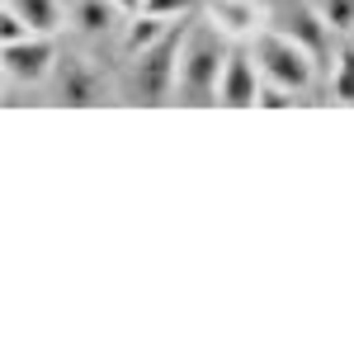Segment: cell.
I'll return each instance as SVG.
<instances>
[{
	"instance_id": "cell-1",
	"label": "cell",
	"mask_w": 354,
	"mask_h": 354,
	"mask_svg": "<svg viewBox=\"0 0 354 354\" xmlns=\"http://www.w3.org/2000/svg\"><path fill=\"white\" fill-rule=\"evenodd\" d=\"M232 57V38L222 33L213 19L194 15L185 24V43H180V76H175V95L185 104H218V85Z\"/></svg>"
},
{
	"instance_id": "cell-2",
	"label": "cell",
	"mask_w": 354,
	"mask_h": 354,
	"mask_svg": "<svg viewBox=\"0 0 354 354\" xmlns=\"http://www.w3.org/2000/svg\"><path fill=\"white\" fill-rule=\"evenodd\" d=\"M250 57H255V66H260V81L270 85H283V90H293L302 95L307 85L317 81V57L302 48L298 38H288L283 28H260L255 38H250Z\"/></svg>"
},
{
	"instance_id": "cell-3",
	"label": "cell",
	"mask_w": 354,
	"mask_h": 354,
	"mask_svg": "<svg viewBox=\"0 0 354 354\" xmlns=\"http://www.w3.org/2000/svg\"><path fill=\"white\" fill-rule=\"evenodd\" d=\"M194 19V15H189ZM185 19V24H189ZM185 24H175L161 43H151L147 53L133 57V95L137 104H165L175 95V76H180V43H185Z\"/></svg>"
},
{
	"instance_id": "cell-4",
	"label": "cell",
	"mask_w": 354,
	"mask_h": 354,
	"mask_svg": "<svg viewBox=\"0 0 354 354\" xmlns=\"http://www.w3.org/2000/svg\"><path fill=\"white\" fill-rule=\"evenodd\" d=\"M57 43L53 33H28L19 43H5L0 48V62H5V76L15 85H43L57 66Z\"/></svg>"
},
{
	"instance_id": "cell-5",
	"label": "cell",
	"mask_w": 354,
	"mask_h": 354,
	"mask_svg": "<svg viewBox=\"0 0 354 354\" xmlns=\"http://www.w3.org/2000/svg\"><path fill=\"white\" fill-rule=\"evenodd\" d=\"M53 81H57V100H62V104H71V109H95V104H104V100H109L104 76H100L85 57H76V53L57 57Z\"/></svg>"
},
{
	"instance_id": "cell-6",
	"label": "cell",
	"mask_w": 354,
	"mask_h": 354,
	"mask_svg": "<svg viewBox=\"0 0 354 354\" xmlns=\"http://www.w3.org/2000/svg\"><path fill=\"white\" fill-rule=\"evenodd\" d=\"M270 24L283 28L288 38H298L302 48L317 57V66H330L326 57H330V33H335V28L322 19L317 5H293V10H283V15H270Z\"/></svg>"
},
{
	"instance_id": "cell-7",
	"label": "cell",
	"mask_w": 354,
	"mask_h": 354,
	"mask_svg": "<svg viewBox=\"0 0 354 354\" xmlns=\"http://www.w3.org/2000/svg\"><path fill=\"white\" fill-rule=\"evenodd\" d=\"M260 85L265 81H260V66H255L250 48H232L222 85H218V104H227V109H255L260 104Z\"/></svg>"
},
{
	"instance_id": "cell-8",
	"label": "cell",
	"mask_w": 354,
	"mask_h": 354,
	"mask_svg": "<svg viewBox=\"0 0 354 354\" xmlns=\"http://www.w3.org/2000/svg\"><path fill=\"white\" fill-rule=\"evenodd\" d=\"M203 10L227 38H255L260 28H270L265 0H203Z\"/></svg>"
},
{
	"instance_id": "cell-9",
	"label": "cell",
	"mask_w": 354,
	"mask_h": 354,
	"mask_svg": "<svg viewBox=\"0 0 354 354\" xmlns=\"http://www.w3.org/2000/svg\"><path fill=\"white\" fill-rule=\"evenodd\" d=\"M118 5L113 0H66V19H71V28L76 33H85V38H104V33H113L118 28Z\"/></svg>"
},
{
	"instance_id": "cell-10",
	"label": "cell",
	"mask_w": 354,
	"mask_h": 354,
	"mask_svg": "<svg viewBox=\"0 0 354 354\" xmlns=\"http://www.w3.org/2000/svg\"><path fill=\"white\" fill-rule=\"evenodd\" d=\"M175 24H185V19H161V15H151V10H142V15H128V33H123V48L128 53H147L151 43H161L165 33Z\"/></svg>"
},
{
	"instance_id": "cell-11",
	"label": "cell",
	"mask_w": 354,
	"mask_h": 354,
	"mask_svg": "<svg viewBox=\"0 0 354 354\" xmlns=\"http://www.w3.org/2000/svg\"><path fill=\"white\" fill-rule=\"evenodd\" d=\"M5 10H15L33 33H57L66 19V5L62 0H5Z\"/></svg>"
},
{
	"instance_id": "cell-12",
	"label": "cell",
	"mask_w": 354,
	"mask_h": 354,
	"mask_svg": "<svg viewBox=\"0 0 354 354\" xmlns=\"http://www.w3.org/2000/svg\"><path fill=\"white\" fill-rule=\"evenodd\" d=\"M330 95L354 104V43H345L335 53V62H330Z\"/></svg>"
},
{
	"instance_id": "cell-13",
	"label": "cell",
	"mask_w": 354,
	"mask_h": 354,
	"mask_svg": "<svg viewBox=\"0 0 354 354\" xmlns=\"http://www.w3.org/2000/svg\"><path fill=\"white\" fill-rule=\"evenodd\" d=\"M317 10L335 33H354V0H317Z\"/></svg>"
},
{
	"instance_id": "cell-14",
	"label": "cell",
	"mask_w": 354,
	"mask_h": 354,
	"mask_svg": "<svg viewBox=\"0 0 354 354\" xmlns=\"http://www.w3.org/2000/svg\"><path fill=\"white\" fill-rule=\"evenodd\" d=\"M198 5L203 0H142V10H151L161 19H189V15H198Z\"/></svg>"
},
{
	"instance_id": "cell-15",
	"label": "cell",
	"mask_w": 354,
	"mask_h": 354,
	"mask_svg": "<svg viewBox=\"0 0 354 354\" xmlns=\"http://www.w3.org/2000/svg\"><path fill=\"white\" fill-rule=\"evenodd\" d=\"M293 104V90H283V85H260V109H288Z\"/></svg>"
},
{
	"instance_id": "cell-16",
	"label": "cell",
	"mask_w": 354,
	"mask_h": 354,
	"mask_svg": "<svg viewBox=\"0 0 354 354\" xmlns=\"http://www.w3.org/2000/svg\"><path fill=\"white\" fill-rule=\"evenodd\" d=\"M28 33H33V28H28L15 10H5V15H0V38H5V43H19V38H28Z\"/></svg>"
},
{
	"instance_id": "cell-17",
	"label": "cell",
	"mask_w": 354,
	"mask_h": 354,
	"mask_svg": "<svg viewBox=\"0 0 354 354\" xmlns=\"http://www.w3.org/2000/svg\"><path fill=\"white\" fill-rule=\"evenodd\" d=\"M113 5H118L123 15H142V0H113Z\"/></svg>"
}]
</instances>
